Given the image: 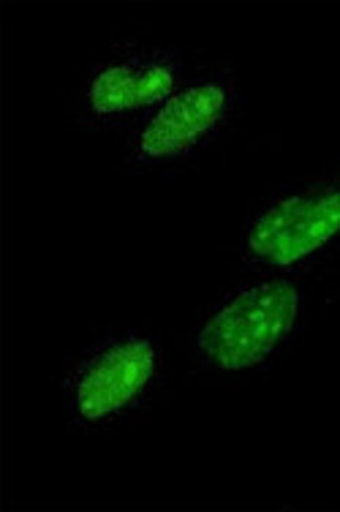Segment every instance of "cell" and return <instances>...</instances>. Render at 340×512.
Here are the masks:
<instances>
[{"label": "cell", "mask_w": 340, "mask_h": 512, "mask_svg": "<svg viewBox=\"0 0 340 512\" xmlns=\"http://www.w3.org/2000/svg\"><path fill=\"white\" fill-rule=\"evenodd\" d=\"M311 278L253 273L207 303L185 344L191 371L215 382H243L281 363L313 322Z\"/></svg>", "instance_id": "cell-1"}, {"label": "cell", "mask_w": 340, "mask_h": 512, "mask_svg": "<svg viewBox=\"0 0 340 512\" xmlns=\"http://www.w3.org/2000/svg\"><path fill=\"white\" fill-rule=\"evenodd\" d=\"M166 349L153 330L112 327L63 363L58 398L77 434H112L156 406L166 387Z\"/></svg>", "instance_id": "cell-2"}, {"label": "cell", "mask_w": 340, "mask_h": 512, "mask_svg": "<svg viewBox=\"0 0 340 512\" xmlns=\"http://www.w3.org/2000/svg\"><path fill=\"white\" fill-rule=\"evenodd\" d=\"M338 254L340 161L267 191L237 235V256L251 273L313 276Z\"/></svg>", "instance_id": "cell-3"}, {"label": "cell", "mask_w": 340, "mask_h": 512, "mask_svg": "<svg viewBox=\"0 0 340 512\" xmlns=\"http://www.w3.org/2000/svg\"><path fill=\"white\" fill-rule=\"evenodd\" d=\"M245 93L229 60L204 63L126 134L123 169L166 178L194 167L237 126Z\"/></svg>", "instance_id": "cell-4"}, {"label": "cell", "mask_w": 340, "mask_h": 512, "mask_svg": "<svg viewBox=\"0 0 340 512\" xmlns=\"http://www.w3.org/2000/svg\"><path fill=\"white\" fill-rule=\"evenodd\" d=\"M188 77V60L175 47L126 39L109 44L68 96L74 126L109 134L131 131Z\"/></svg>", "instance_id": "cell-5"}]
</instances>
